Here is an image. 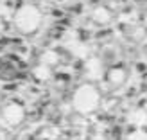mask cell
<instances>
[{
	"label": "cell",
	"mask_w": 147,
	"mask_h": 140,
	"mask_svg": "<svg viewBox=\"0 0 147 140\" xmlns=\"http://www.w3.org/2000/svg\"><path fill=\"white\" fill-rule=\"evenodd\" d=\"M40 18H41V14L34 5H24L22 9L16 11L14 24L24 34H31L40 27Z\"/></svg>",
	"instance_id": "6da1fadb"
}]
</instances>
